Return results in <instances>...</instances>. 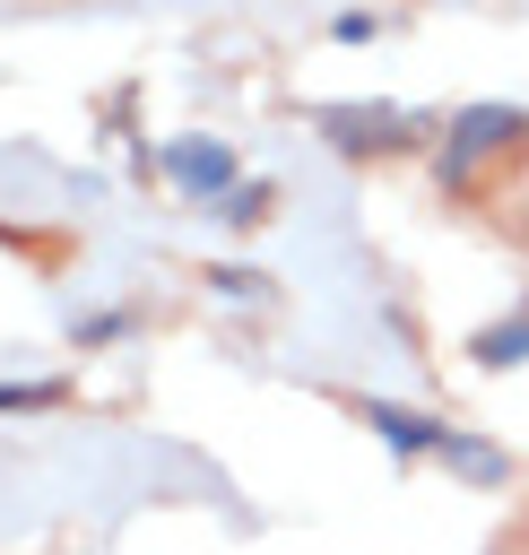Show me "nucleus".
<instances>
[{"mask_svg": "<svg viewBox=\"0 0 529 555\" xmlns=\"http://www.w3.org/2000/svg\"><path fill=\"white\" fill-rule=\"evenodd\" d=\"M529 121L520 113H503V104H477V113H460V130H451V156H442V173L460 182L468 173V156H486V147H512Z\"/></svg>", "mask_w": 529, "mask_h": 555, "instance_id": "1", "label": "nucleus"}, {"mask_svg": "<svg viewBox=\"0 0 529 555\" xmlns=\"http://www.w3.org/2000/svg\"><path fill=\"white\" fill-rule=\"evenodd\" d=\"M165 165H173L182 182H199V191H225V182H234V156H225L217 139H182V147H165Z\"/></svg>", "mask_w": 529, "mask_h": 555, "instance_id": "2", "label": "nucleus"}, {"mask_svg": "<svg viewBox=\"0 0 529 555\" xmlns=\"http://www.w3.org/2000/svg\"><path fill=\"white\" fill-rule=\"evenodd\" d=\"M373 425H382L399 451H442V434H451V425H416V416H399V408H382V399H373Z\"/></svg>", "mask_w": 529, "mask_h": 555, "instance_id": "3", "label": "nucleus"}, {"mask_svg": "<svg viewBox=\"0 0 529 555\" xmlns=\"http://www.w3.org/2000/svg\"><path fill=\"white\" fill-rule=\"evenodd\" d=\"M330 121H338V139H347V147H364V139H373V147H390V139H399V121H390V113H330Z\"/></svg>", "mask_w": 529, "mask_h": 555, "instance_id": "4", "label": "nucleus"}]
</instances>
